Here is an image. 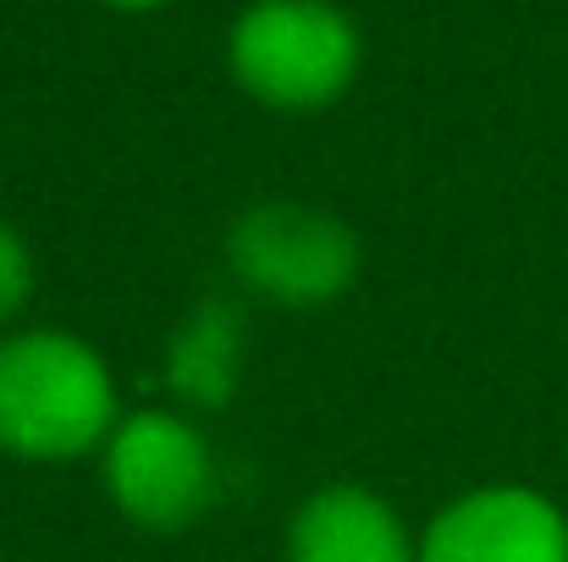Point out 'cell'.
<instances>
[{
  "label": "cell",
  "instance_id": "obj_1",
  "mask_svg": "<svg viewBox=\"0 0 568 562\" xmlns=\"http://www.w3.org/2000/svg\"><path fill=\"white\" fill-rule=\"evenodd\" d=\"M111 365L72 331L0 337V452L28 463H72L116 430Z\"/></svg>",
  "mask_w": 568,
  "mask_h": 562
},
{
  "label": "cell",
  "instance_id": "obj_2",
  "mask_svg": "<svg viewBox=\"0 0 568 562\" xmlns=\"http://www.w3.org/2000/svg\"><path fill=\"white\" fill-rule=\"evenodd\" d=\"M237 83L276 111H321L359 72V28L332 0H254L232 28Z\"/></svg>",
  "mask_w": 568,
  "mask_h": 562
},
{
  "label": "cell",
  "instance_id": "obj_3",
  "mask_svg": "<svg viewBox=\"0 0 568 562\" xmlns=\"http://www.w3.org/2000/svg\"><path fill=\"white\" fill-rule=\"evenodd\" d=\"M226 265L232 276L282 309H321L343 298L359 276V237L332 210L298 204V198H265L248 204L226 232Z\"/></svg>",
  "mask_w": 568,
  "mask_h": 562
},
{
  "label": "cell",
  "instance_id": "obj_4",
  "mask_svg": "<svg viewBox=\"0 0 568 562\" xmlns=\"http://www.w3.org/2000/svg\"><path fill=\"white\" fill-rule=\"evenodd\" d=\"M105 452V491L116 513L139 530H193L215 502L210 441L172 408H139L116 419Z\"/></svg>",
  "mask_w": 568,
  "mask_h": 562
},
{
  "label": "cell",
  "instance_id": "obj_5",
  "mask_svg": "<svg viewBox=\"0 0 568 562\" xmlns=\"http://www.w3.org/2000/svg\"><path fill=\"white\" fill-rule=\"evenodd\" d=\"M419 562H568V519L530 486H480L425 524Z\"/></svg>",
  "mask_w": 568,
  "mask_h": 562
},
{
  "label": "cell",
  "instance_id": "obj_6",
  "mask_svg": "<svg viewBox=\"0 0 568 562\" xmlns=\"http://www.w3.org/2000/svg\"><path fill=\"white\" fill-rule=\"evenodd\" d=\"M287 562H419V541L386 497L365 486H326L293 513Z\"/></svg>",
  "mask_w": 568,
  "mask_h": 562
},
{
  "label": "cell",
  "instance_id": "obj_7",
  "mask_svg": "<svg viewBox=\"0 0 568 562\" xmlns=\"http://www.w3.org/2000/svg\"><path fill=\"white\" fill-rule=\"evenodd\" d=\"M237 359H243V320L226 304H204L189 326L178 331L166 354V380L193 408H215L237 386Z\"/></svg>",
  "mask_w": 568,
  "mask_h": 562
},
{
  "label": "cell",
  "instance_id": "obj_8",
  "mask_svg": "<svg viewBox=\"0 0 568 562\" xmlns=\"http://www.w3.org/2000/svg\"><path fill=\"white\" fill-rule=\"evenodd\" d=\"M28 298H33V254H28V243L0 221V326H6L11 315H22Z\"/></svg>",
  "mask_w": 568,
  "mask_h": 562
},
{
  "label": "cell",
  "instance_id": "obj_9",
  "mask_svg": "<svg viewBox=\"0 0 568 562\" xmlns=\"http://www.w3.org/2000/svg\"><path fill=\"white\" fill-rule=\"evenodd\" d=\"M111 6H122V11H150V6H166V0H111Z\"/></svg>",
  "mask_w": 568,
  "mask_h": 562
}]
</instances>
